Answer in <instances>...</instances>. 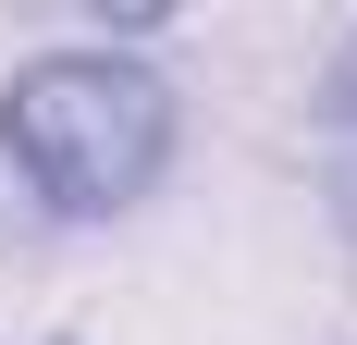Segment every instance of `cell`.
Wrapping results in <instances>:
<instances>
[{
	"label": "cell",
	"instance_id": "cell-1",
	"mask_svg": "<svg viewBox=\"0 0 357 345\" xmlns=\"http://www.w3.org/2000/svg\"><path fill=\"white\" fill-rule=\"evenodd\" d=\"M0 148L62 222H111L173 172V87L123 50H37L0 87Z\"/></svg>",
	"mask_w": 357,
	"mask_h": 345
}]
</instances>
